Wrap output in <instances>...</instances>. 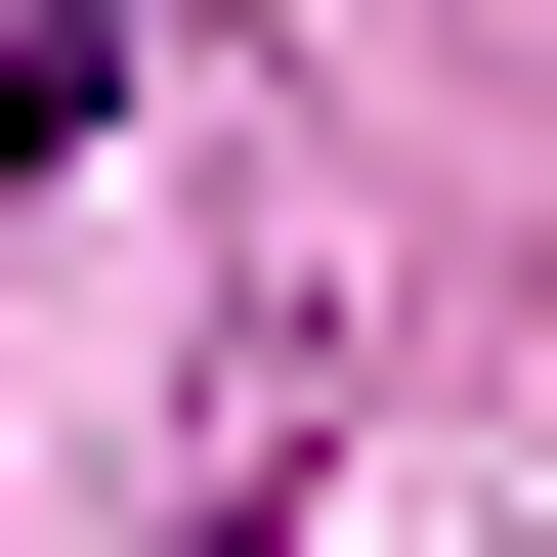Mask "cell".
Here are the masks:
<instances>
[{"label":"cell","instance_id":"1","mask_svg":"<svg viewBox=\"0 0 557 557\" xmlns=\"http://www.w3.org/2000/svg\"><path fill=\"white\" fill-rule=\"evenodd\" d=\"M86 44H129V0H0V172H44V129H86Z\"/></svg>","mask_w":557,"mask_h":557}]
</instances>
